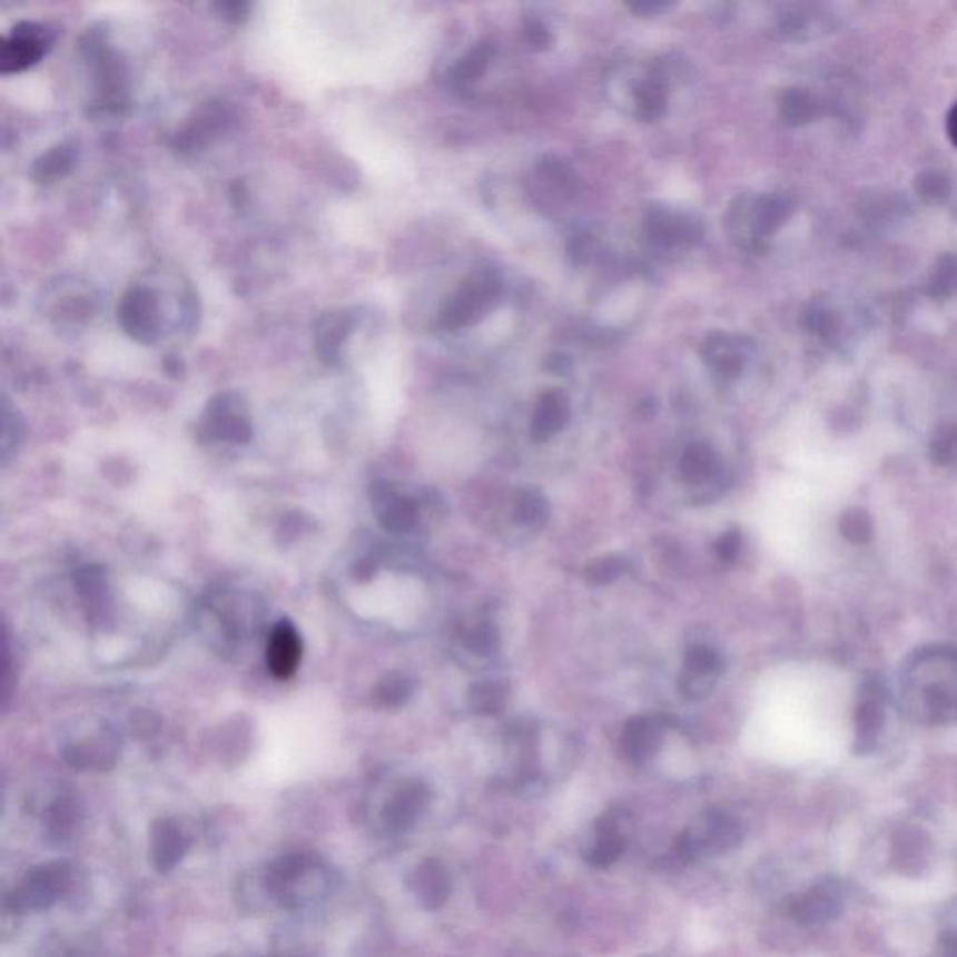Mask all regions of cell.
Here are the masks:
<instances>
[{
	"label": "cell",
	"mask_w": 957,
	"mask_h": 957,
	"mask_svg": "<svg viewBox=\"0 0 957 957\" xmlns=\"http://www.w3.org/2000/svg\"><path fill=\"white\" fill-rule=\"evenodd\" d=\"M793 214V200L783 194H764L741 197L728 214L731 236L752 251L763 249L764 241L783 227Z\"/></svg>",
	"instance_id": "obj_1"
},
{
	"label": "cell",
	"mask_w": 957,
	"mask_h": 957,
	"mask_svg": "<svg viewBox=\"0 0 957 957\" xmlns=\"http://www.w3.org/2000/svg\"><path fill=\"white\" fill-rule=\"evenodd\" d=\"M71 887V866L66 860H53L34 866L18 888L4 896L2 907L12 915L40 912L51 909Z\"/></svg>",
	"instance_id": "obj_2"
},
{
	"label": "cell",
	"mask_w": 957,
	"mask_h": 957,
	"mask_svg": "<svg viewBox=\"0 0 957 957\" xmlns=\"http://www.w3.org/2000/svg\"><path fill=\"white\" fill-rule=\"evenodd\" d=\"M502 293V280L492 272H481L473 275L456 290L453 298L442 309L440 320L447 329H462L472 326L486 315V310L496 304Z\"/></svg>",
	"instance_id": "obj_3"
},
{
	"label": "cell",
	"mask_w": 957,
	"mask_h": 957,
	"mask_svg": "<svg viewBox=\"0 0 957 957\" xmlns=\"http://www.w3.org/2000/svg\"><path fill=\"white\" fill-rule=\"evenodd\" d=\"M846 892L840 881L821 879L810 890L800 894L791 905V917L808 928H821L835 923L843 911Z\"/></svg>",
	"instance_id": "obj_4"
},
{
	"label": "cell",
	"mask_w": 957,
	"mask_h": 957,
	"mask_svg": "<svg viewBox=\"0 0 957 957\" xmlns=\"http://www.w3.org/2000/svg\"><path fill=\"white\" fill-rule=\"evenodd\" d=\"M51 34L46 27L21 23L2 40L0 46V71L18 73L36 65L46 55Z\"/></svg>",
	"instance_id": "obj_5"
},
{
	"label": "cell",
	"mask_w": 957,
	"mask_h": 957,
	"mask_svg": "<svg viewBox=\"0 0 957 957\" xmlns=\"http://www.w3.org/2000/svg\"><path fill=\"white\" fill-rule=\"evenodd\" d=\"M645 234L649 241L662 251L692 247L703 236V227L700 221L687 214L668 210V208H653L649 210L645 221Z\"/></svg>",
	"instance_id": "obj_6"
},
{
	"label": "cell",
	"mask_w": 957,
	"mask_h": 957,
	"mask_svg": "<svg viewBox=\"0 0 957 957\" xmlns=\"http://www.w3.org/2000/svg\"><path fill=\"white\" fill-rule=\"evenodd\" d=\"M118 322L124 332L140 343H154L159 332L158 296L148 286L129 288L118 305Z\"/></svg>",
	"instance_id": "obj_7"
},
{
	"label": "cell",
	"mask_w": 957,
	"mask_h": 957,
	"mask_svg": "<svg viewBox=\"0 0 957 957\" xmlns=\"http://www.w3.org/2000/svg\"><path fill=\"white\" fill-rule=\"evenodd\" d=\"M191 847V838L175 819H158L150 830V857L158 874L165 876L180 865Z\"/></svg>",
	"instance_id": "obj_8"
},
{
	"label": "cell",
	"mask_w": 957,
	"mask_h": 957,
	"mask_svg": "<svg viewBox=\"0 0 957 957\" xmlns=\"http://www.w3.org/2000/svg\"><path fill=\"white\" fill-rule=\"evenodd\" d=\"M322 858L315 851H293L277 858L266 874V888L277 898H293V888L298 879L320 866Z\"/></svg>",
	"instance_id": "obj_9"
},
{
	"label": "cell",
	"mask_w": 957,
	"mask_h": 957,
	"mask_svg": "<svg viewBox=\"0 0 957 957\" xmlns=\"http://www.w3.org/2000/svg\"><path fill=\"white\" fill-rule=\"evenodd\" d=\"M934 846L928 832L920 829H901L894 835L892 865L905 876L917 877L926 871Z\"/></svg>",
	"instance_id": "obj_10"
},
{
	"label": "cell",
	"mask_w": 957,
	"mask_h": 957,
	"mask_svg": "<svg viewBox=\"0 0 957 957\" xmlns=\"http://www.w3.org/2000/svg\"><path fill=\"white\" fill-rule=\"evenodd\" d=\"M410 888L425 909L436 911L450 898V874L436 858H428L410 876Z\"/></svg>",
	"instance_id": "obj_11"
},
{
	"label": "cell",
	"mask_w": 957,
	"mask_h": 957,
	"mask_svg": "<svg viewBox=\"0 0 957 957\" xmlns=\"http://www.w3.org/2000/svg\"><path fill=\"white\" fill-rule=\"evenodd\" d=\"M802 320H805L806 332L810 333L811 337H816L819 343L832 346V348H838L846 343L849 326L843 320L840 310L836 309V305L830 304L827 299L813 302L806 309Z\"/></svg>",
	"instance_id": "obj_12"
},
{
	"label": "cell",
	"mask_w": 957,
	"mask_h": 957,
	"mask_svg": "<svg viewBox=\"0 0 957 957\" xmlns=\"http://www.w3.org/2000/svg\"><path fill=\"white\" fill-rule=\"evenodd\" d=\"M748 346L742 345L739 337H731L726 333H712L703 345V357L718 374L726 378L739 376L747 362Z\"/></svg>",
	"instance_id": "obj_13"
},
{
	"label": "cell",
	"mask_w": 957,
	"mask_h": 957,
	"mask_svg": "<svg viewBox=\"0 0 957 957\" xmlns=\"http://www.w3.org/2000/svg\"><path fill=\"white\" fill-rule=\"evenodd\" d=\"M302 657V643L298 632L290 623H280L272 634L268 645V664L275 678L285 679L293 675L298 668Z\"/></svg>",
	"instance_id": "obj_14"
},
{
	"label": "cell",
	"mask_w": 957,
	"mask_h": 957,
	"mask_svg": "<svg viewBox=\"0 0 957 957\" xmlns=\"http://www.w3.org/2000/svg\"><path fill=\"white\" fill-rule=\"evenodd\" d=\"M426 791L421 786H406L401 789L384 808V823L392 832H406V830L415 823V819L420 818L421 811L425 808Z\"/></svg>",
	"instance_id": "obj_15"
},
{
	"label": "cell",
	"mask_w": 957,
	"mask_h": 957,
	"mask_svg": "<svg viewBox=\"0 0 957 957\" xmlns=\"http://www.w3.org/2000/svg\"><path fill=\"white\" fill-rule=\"evenodd\" d=\"M855 724H857L855 750L860 753L870 752L871 748L876 747L882 728L881 700H879V690L874 684L868 687V694L858 706Z\"/></svg>",
	"instance_id": "obj_16"
},
{
	"label": "cell",
	"mask_w": 957,
	"mask_h": 957,
	"mask_svg": "<svg viewBox=\"0 0 957 957\" xmlns=\"http://www.w3.org/2000/svg\"><path fill=\"white\" fill-rule=\"evenodd\" d=\"M354 327V318L348 313H332L318 322L316 327V351L324 362L339 359L343 343Z\"/></svg>",
	"instance_id": "obj_17"
},
{
	"label": "cell",
	"mask_w": 957,
	"mask_h": 957,
	"mask_svg": "<svg viewBox=\"0 0 957 957\" xmlns=\"http://www.w3.org/2000/svg\"><path fill=\"white\" fill-rule=\"evenodd\" d=\"M494 57H496V47L489 41H483V43L470 49L451 70L450 77L453 87L466 88L467 85L481 79Z\"/></svg>",
	"instance_id": "obj_18"
},
{
	"label": "cell",
	"mask_w": 957,
	"mask_h": 957,
	"mask_svg": "<svg viewBox=\"0 0 957 957\" xmlns=\"http://www.w3.org/2000/svg\"><path fill=\"white\" fill-rule=\"evenodd\" d=\"M634 101H637L638 115L643 120H657L662 117L668 106V87H665L664 77L653 73L638 82L634 88Z\"/></svg>",
	"instance_id": "obj_19"
},
{
	"label": "cell",
	"mask_w": 957,
	"mask_h": 957,
	"mask_svg": "<svg viewBox=\"0 0 957 957\" xmlns=\"http://www.w3.org/2000/svg\"><path fill=\"white\" fill-rule=\"evenodd\" d=\"M77 823H79V810H77V806L68 799L57 800L47 810L46 835L51 840L57 841V843L70 840L71 835L76 832Z\"/></svg>",
	"instance_id": "obj_20"
},
{
	"label": "cell",
	"mask_w": 957,
	"mask_h": 957,
	"mask_svg": "<svg viewBox=\"0 0 957 957\" xmlns=\"http://www.w3.org/2000/svg\"><path fill=\"white\" fill-rule=\"evenodd\" d=\"M928 293L934 298L948 299L957 296V253H946L935 263L928 277Z\"/></svg>",
	"instance_id": "obj_21"
},
{
	"label": "cell",
	"mask_w": 957,
	"mask_h": 957,
	"mask_svg": "<svg viewBox=\"0 0 957 957\" xmlns=\"http://www.w3.org/2000/svg\"><path fill=\"white\" fill-rule=\"evenodd\" d=\"M566 417L565 398L560 393H546L539 403L535 420H533V433L537 436H550L560 431Z\"/></svg>",
	"instance_id": "obj_22"
},
{
	"label": "cell",
	"mask_w": 957,
	"mask_h": 957,
	"mask_svg": "<svg viewBox=\"0 0 957 957\" xmlns=\"http://www.w3.org/2000/svg\"><path fill=\"white\" fill-rule=\"evenodd\" d=\"M780 115L791 126L810 122L816 117L818 103L811 98L810 92L802 88H789L780 96Z\"/></svg>",
	"instance_id": "obj_23"
},
{
	"label": "cell",
	"mask_w": 957,
	"mask_h": 957,
	"mask_svg": "<svg viewBox=\"0 0 957 957\" xmlns=\"http://www.w3.org/2000/svg\"><path fill=\"white\" fill-rule=\"evenodd\" d=\"M73 164H76L73 147L60 145V147L53 148L51 152L43 154L36 161L32 176H34L36 181H53L60 176H65L73 167Z\"/></svg>",
	"instance_id": "obj_24"
},
{
	"label": "cell",
	"mask_w": 957,
	"mask_h": 957,
	"mask_svg": "<svg viewBox=\"0 0 957 957\" xmlns=\"http://www.w3.org/2000/svg\"><path fill=\"white\" fill-rule=\"evenodd\" d=\"M539 169L550 181H554L558 189H561L563 194L574 197L582 191V181H580L579 175L563 159L555 158V156H544L539 164Z\"/></svg>",
	"instance_id": "obj_25"
},
{
	"label": "cell",
	"mask_w": 957,
	"mask_h": 957,
	"mask_svg": "<svg viewBox=\"0 0 957 957\" xmlns=\"http://www.w3.org/2000/svg\"><path fill=\"white\" fill-rule=\"evenodd\" d=\"M621 852H623V840L618 835V830L613 829L612 823H606L599 829V838H596L595 846L591 849L588 858H590L591 865L604 868V866L613 865L621 857Z\"/></svg>",
	"instance_id": "obj_26"
},
{
	"label": "cell",
	"mask_w": 957,
	"mask_h": 957,
	"mask_svg": "<svg viewBox=\"0 0 957 957\" xmlns=\"http://www.w3.org/2000/svg\"><path fill=\"white\" fill-rule=\"evenodd\" d=\"M917 195L924 203L939 205L951 191L950 178L940 170H924L917 178Z\"/></svg>",
	"instance_id": "obj_27"
},
{
	"label": "cell",
	"mask_w": 957,
	"mask_h": 957,
	"mask_svg": "<svg viewBox=\"0 0 957 957\" xmlns=\"http://www.w3.org/2000/svg\"><path fill=\"white\" fill-rule=\"evenodd\" d=\"M840 532L851 543H868L871 539V532H874L870 514L862 511V509L847 511L840 520Z\"/></svg>",
	"instance_id": "obj_28"
},
{
	"label": "cell",
	"mask_w": 957,
	"mask_h": 957,
	"mask_svg": "<svg viewBox=\"0 0 957 957\" xmlns=\"http://www.w3.org/2000/svg\"><path fill=\"white\" fill-rule=\"evenodd\" d=\"M931 455L937 464H950L957 458V426L940 431L939 436L934 440Z\"/></svg>",
	"instance_id": "obj_29"
},
{
	"label": "cell",
	"mask_w": 957,
	"mask_h": 957,
	"mask_svg": "<svg viewBox=\"0 0 957 957\" xmlns=\"http://www.w3.org/2000/svg\"><path fill=\"white\" fill-rule=\"evenodd\" d=\"M524 34L527 43L533 49H537V51H543V49H549L552 46V32H550L549 27L541 19H527L525 21Z\"/></svg>",
	"instance_id": "obj_30"
},
{
	"label": "cell",
	"mask_w": 957,
	"mask_h": 957,
	"mask_svg": "<svg viewBox=\"0 0 957 957\" xmlns=\"http://www.w3.org/2000/svg\"><path fill=\"white\" fill-rule=\"evenodd\" d=\"M566 253H569V257L572 258V263H590L591 258H593V255L596 253V241L591 238V236L580 234L576 238L571 239V244L566 247Z\"/></svg>",
	"instance_id": "obj_31"
},
{
	"label": "cell",
	"mask_w": 957,
	"mask_h": 957,
	"mask_svg": "<svg viewBox=\"0 0 957 957\" xmlns=\"http://www.w3.org/2000/svg\"><path fill=\"white\" fill-rule=\"evenodd\" d=\"M670 7L668 2H662V0H640V2H632L629 4L632 12L640 13V16H654V13L662 12L665 8Z\"/></svg>",
	"instance_id": "obj_32"
},
{
	"label": "cell",
	"mask_w": 957,
	"mask_h": 957,
	"mask_svg": "<svg viewBox=\"0 0 957 957\" xmlns=\"http://www.w3.org/2000/svg\"><path fill=\"white\" fill-rule=\"evenodd\" d=\"M940 950L945 957H957V929H950L940 937Z\"/></svg>",
	"instance_id": "obj_33"
},
{
	"label": "cell",
	"mask_w": 957,
	"mask_h": 957,
	"mask_svg": "<svg viewBox=\"0 0 957 957\" xmlns=\"http://www.w3.org/2000/svg\"><path fill=\"white\" fill-rule=\"evenodd\" d=\"M946 134L950 137L951 145L957 148V101L946 117Z\"/></svg>",
	"instance_id": "obj_34"
},
{
	"label": "cell",
	"mask_w": 957,
	"mask_h": 957,
	"mask_svg": "<svg viewBox=\"0 0 957 957\" xmlns=\"http://www.w3.org/2000/svg\"><path fill=\"white\" fill-rule=\"evenodd\" d=\"M546 367L550 371H554V373H565L571 368V362H569V357L561 356V354H555V356H550L549 362H546Z\"/></svg>",
	"instance_id": "obj_35"
},
{
	"label": "cell",
	"mask_w": 957,
	"mask_h": 957,
	"mask_svg": "<svg viewBox=\"0 0 957 957\" xmlns=\"http://www.w3.org/2000/svg\"><path fill=\"white\" fill-rule=\"evenodd\" d=\"M57 957H96L90 956V954H85V951H66V954H60Z\"/></svg>",
	"instance_id": "obj_36"
}]
</instances>
